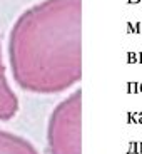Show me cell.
I'll return each instance as SVG.
<instances>
[{
    "label": "cell",
    "mask_w": 142,
    "mask_h": 154,
    "mask_svg": "<svg viewBox=\"0 0 142 154\" xmlns=\"http://www.w3.org/2000/svg\"><path fill=\"white\" fill-rule=\"evenodd\" d=\"M12 77L22 91L52 96L82 79V0H42L12 25Z\"/></svg>",
    "instance_id": "cell-1"
},
{
    "label": "cell",
    "mask_w": 142,
    "mask_h": 154,
    "mask_svg": "<svg viewBox=\"0 0 142 154\" xmlns=\"http://www.w3.org/2000/svg\"><path fill=\"white\" fill-rule=\"evenodd\" d=\"M0 154H38L29 139L0 129Z\"/></svg>",
    "instance_id": "cell-4"
},
{
    "label": "cell",
    "mask_w": 142,
    "mask_h": 154,
    "mask_svg": "<svg viewBox=\"0 0 142 154\" xmlns=\"http://www.w3.org/2000/svg\"><path fill=\"white\" fill-rule=\"evenodd\" d=\"M20 109V102L17 94L14 92L7 77L4 55H2V45H0V121H10L17 116Z\"/></svg>",
    "instance_id": "cell-3"
},
{
    "label": "cell",
    "mask_w": 142,
    "mask_h": 154,
    "mask_svg": "<svg viewBox=\"0 0 142 154\" xmlns=\"http://www.w3.org/2000/svg\"><path fill=\"white\" fill-rule=\"evenodd\" d=\"M82 92L77 89L59 102L47 124V152L49 154H82L80 136Z\"/></svg>",
    "instance_id": "cell-2"
}]
</instances>
